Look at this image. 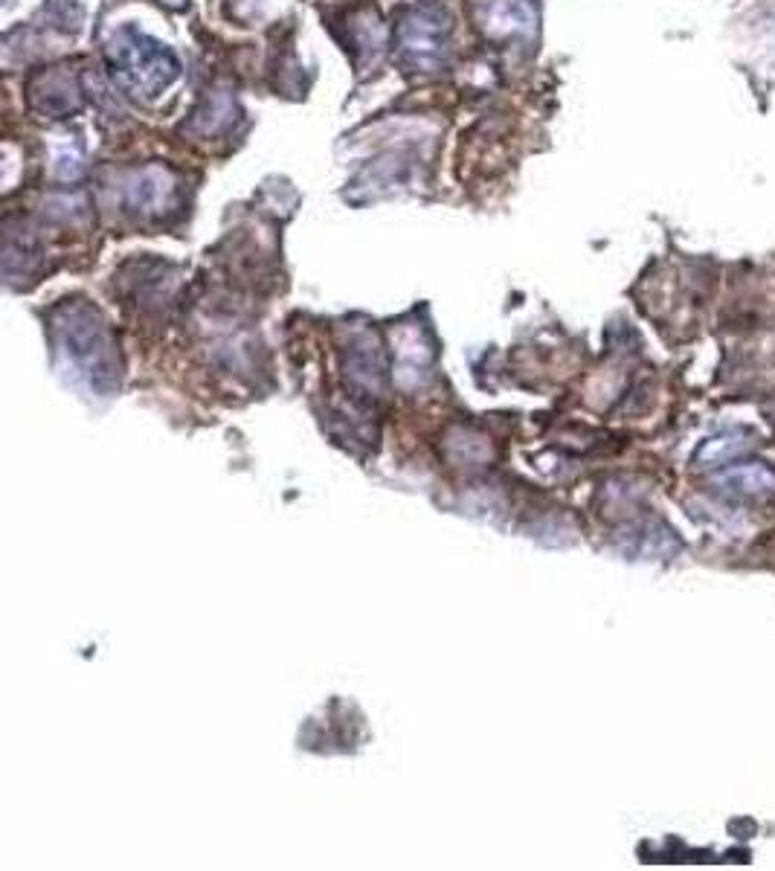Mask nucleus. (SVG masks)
Wrapping results in <instances>:
<instances>
[{
	"instance_id": "obj_5",
	"label": "nucleus",
	"mask_w": 775,
	"mask_h": 871,
	"mask_svg": "<svg viewBox=\"0 0 775 871\" xmlns=\"http://www.w3.org/2000/svg\"><path fill=\"white\" fill-rule=\"evenodd\" d=\"M172 192L169 186V178L157 169H149L143 172L137 183L131 186V207H143V210H151V207H160L166 201V195Z\"/></svg>"
},
{
	"instance_id": "obj_2",
	"label": "nucleus",
	"mask_w": 775,
	"mask_h": 871,
	"mask_svg": "<svg viewBox=\"0 0 775 871\" xmlns=\"http://www.w3.org/2000/svg\"><path fill=\"white\" fill-rule=\"evenodd\" d=\"M56 331H59V349L82 375H88L96 387H108L114 381L111 343L96 311H90L85 305H73L59 317Z\"/></svg>"
},
{
	"instance_id": "obj_7",
	"label": "nucleus",
	"mask_w": 775,
	"mask_h": 871,
	"mask_svg": "<svg viewBox=\"0 0 775 871\" xmlns=\"http://www.w3.org/2000/svg\"><path fill=\"white\" fill-rule=\"evenodd\" d=\"M744 448L746 442L741 433H723V436H717V439L706 442V445L700 448V459H703V462H726V459L738 456Z\"/></svg>"
},
{
	"instance_id": "obj_4",
	"label": "nucleus",
	"mask_w": 775,
	"mask_h": 871,
	"mask_svg": "<svg viewBox=\"0 0 775 871\" xmlns=\"http://www.w3.org/2000/svg\"><path fill=\"white\" fill-rule=\"evenodd\" d=\"M479 27L491 38H532L537 9L532 0H482Z\"/></svg>"
},
{
	"instance_id": "obj_8",
	"label": "nucleus",
	"mask_w": 775,
	"mask_h": 871,
	"mask_svg": "<svg viewBox=\"0 0 775 871\" xmlns=\"http://www.w3.org/2000/svg\"><path fill=\"white\" fill-rule=\"evenodd\" d=\"M169 3H180V0H169Z\"/></svg>"
},
{
	"instance_id": "obj_3",
	"label": "nucleus",
	"mask_w": 775,
	"mask_h": 871,
	"mask_svg": "<svg viewBox=\"0 0 775 871\" xmlns=\"http://www.w3.org/2000/svg\"><path fill=\"white\" fill-rule=\"evenodd\" d=\"M450 18L442 6L421 3L398 24V56L421 73H433L448 61Z\"/></svg>"
},
{
	"instance_id": "obj_1",
	"label": "nucleus",
	"mask_w": 775,
	"mask_h": 871,
	"mask_svg": "<svg viewBox=\"0 0 775 871\" xmlns=\"http://www.w3.org/2000/svg\"><path fill=\"white\" fill-rule=\"evenodd\" d=\"M108 64L122 88L143 99H157L180 76L175 53L134 27H122L108 38Z\"/></svg>"
},
{
	"instance_id": "obj_6",
	"label": "nucleus",
	"mask_w": 775,
	"mask_h": 871,
	"mask_svg": "<svg viewBox=\"0 0 775 871\" xmlns=\"http://www.w3.org/2000/svg\"><path fill=\"white\" fill-rule=\"evenodd\" d=\"M723 485H729L732 491H744V494H758V491H767L775 485V474L764 465H741V468H732L726 471L723 477Z\"/></svg>"
}]
</instances>
